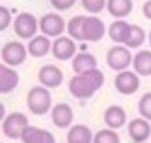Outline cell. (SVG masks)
I'll use <instances>...</instances> for the list:
<instances>
[{"instance_id":"obj_24","label":"cell","mask_w":151,"mask_h":143,"mask_svg":"<svg viewBox=\"0 0 151 143\" xmlns=\"http://www.w3.org/2000/svg\"><path fill=\"white\" fill-rule=\"evenodd\" d=\"M145 40V31L138 25H131L130 35L125 43V46L129 48H137L139 47Z\"/></svg>"},{"instance_id":"obj_12","label":"cell","mask_w":151,"mask_h":143,"mask_svg":"<svg viewBox=\"0 0 151 143\" xmlns=\"http://www.w3.org/2000/svg\"><path fill=\"white\" fill-rule=\"evenodd\" d=\"M127 132H129L130 137L134 142L143 143L151 135V125H150L149 121H146L143 117L134 118V119H132L129 123V125H127Z\"/></svg>"},{"instance_id":"obj_20","label":"cell","mask_w":151,"mask_h":143,"mask_svg":"<svg viewBox=\"0 0 151 143\" xmlns=\"http://www.w3.org/2000/svg\"><path fill=\"white\" fill-rule=\"evenodd\" d=\"M72 70L76 74H80L87 70L97 67V58L88 52L77 53L72 59Z\"/></svg>"},{"instance_id":"obj_2","label":"cell","mask_w":151,"mask_h":143,"mask_svg":"<svg viewBox=\"0 0 151 143\" xmlns=\"http://www.w3.org/2000/svg\"><path fill=\"white\" fill-rule=\"evenodd\" d=\"M27 106L28 110L37 116L45 115L50 111L52 104V97L47 87L45 86H33L27 93Z\"/></svg>"},{"instance_id":"obj_30","label":"cell","mask_w":151,"mask_h":143,"mask_svg":"<svg viewBox=\"0 0 151 143\" xmlns=\"http://www.w3.org/2000/svg\"><path fill=\"white\" fill-rule=\"evenodd\" d=\"M142 11H143V15H144L146 19L151 20V0H147V1L144 2Z\"/></svg>"},{"instance_id":"obj_7","label":"cell","mask_w":151,"mask_h":143,"mask_svg":"<svg viewBox=\"0 0 151 143\" xmlns=\"http://www.w3.org/2000/svg\"><path fill=\"white\" fill-rule=\"evenodd\" d=\"M66 26L67 24H65L64 18L57 13L44 14L39 20V28L47 37H60L66 30Z\"/></svg>"},{"instance_id":"obj_13","label":"cell","mask_w":151,"mask_h":143,"mask_svg":"<svg viewBox=\"0 0 151 143\" xmlns=\"http://www.w3.org/2000/svg\"><path fill=\"white\" fill-rule=\"evenodd\" d=\"M20 138L24 143H55V138L50 131L31 125L25 128Z\"/></svg>"},{"instance_id":"obj_29","label":"cell","mask_w":151,"mask_h":143,"mask_svg":"<svg viewBox=\"0 0 151 143\" xmlns=\"http://www.w3.org/2000/svg\"><path fill=\"white\" fill-rule=\"evenodd\" d=\"M77 0H50L51 5L58 11H67L74 6Z\"/></svg>"},{"instance_id":"obj_18","label":"cell","mask_w":151,"mask_h":143,"mask_svg":"<svg viewBox=\"0 0 151 143\" xmlns=\"http://www.w3.org/2000/svg\"><path fill=\"white\" fill-rule=\"evenodd\" d=\"M104 121L110 129H119L126 122L125 110L119 105H111L104 112Z\"/></svg>"},{"instance_id":"obj_27","label":"cell","mask_w":151,"mask_h":143,"mask_svg":"<svg viewBox=\"0 0 151 143\" xmlns=\"http://www.w3.org/2000/svg\"><path fill=\"white\" fill-rule=\"evenodd\" d=\"M107 0H81V6L85 11L92 14L100 13L106 7Z\"/></svg>"},{"instance_id":"obj_19","label":"cell","mask_w":151,"mask_h":143,"mask_svg":"<svg viewBox=\"0 0 151 143\" xmlns=\"http://www.w3.org/2000/svg\"><path fill=\"white\" fill-rule=\"evenodd\" d=\"M132 66L134 72L142 77L151 76V51L142 50L133 56Z\"/></svg>"},{"instance_id":"obj_8","label":"cell","mask_w":151,"mask_h":143,"mask_svg":"<svg viewBox=\"0 0 151 143\" xmlns=\"http://www.w3.org/2000/svg\"><path fill=\"white\" fill-rule=\"evenodd\" d=\"M81 31H83L84 40L97 43L104 38L106 28H105L104 21L100 18L94 15H87V17H84Z\"/></svg>"},{"instance_id":"obj_22","label":"cell","mask_w":151,"mask_h":143,"mask_svg":"<svg viewBox=\"0 0 151 143\" xmlns=\"http://www.w3.org/2000/svg\"><path fill=\"white\" fill-rule=\"evenodd\" d=\"M106 8L112 17L123 19L132 12L133 2L132 0H107Z\"/></svg>"},{"instance_id":"obj_23","label":"cell","mask_w":151,"mask_h":143,"mask_svg":"<svg viewBox=\"0 0 151 143\" xmlns=\"http://www.w3.org/2000/svg\"><path fill=\"white\" fill-rule=\"evenodd\" d=\"M85 15H76L73 18H71L67 22L66 30L68 35L73 39V40H78V41H84V37H83V20H84Z\"/></svg>"},{"instance_id":"obj_31","label":"cell","mask_w":151,"mask_h":143,"mask_svg":"<svg viewBox=\"0 0 151 143\" xmlns=\"http://www.w3.org/2000/svg\"><path fill=\"white\" fill-rule=\"evenodd\" d=\"M150 44H151V32H150Z\"/></svg>"},{"instance_id":"obj_10","label":"cell","mask_w":151,"mask_h":143,"mask_svg":"<svg viewBox=\"0 0 151 143\" xmlns=\"http://www.w3.org/2000/svg\"><path fill=\"white\" fill-rule=\"evenodd\" d=\"M76 51L77 46L71 37L60 35L55 38V40L52 43V54L58 60L73 59V57L77 54Z\"/></svg>"},{"instance_id":"obj_9","label":"cell","mask_w":151,"mask_h":143,"mask_svg":"<svg viewBox=\"0 0 151 143\" xmlns=\"http://www.w3.org/2000/svg\"><path fill=\"white\" fill-rule=\"evenodd\" d=\"M139 85H140L139 76L133 71H129V70L120 71L119 73H117L114 78V86L117 91L125 96L133 95L134 92H137Z\"/></svg>"},{"instance_id":"obj_25","label":"cell","mask_w":151,"mask_h":143,"mask_svg":"<svg viewBox=\"0 0 151 143\" xmlns=\"http://www.w3.org/2000/svg\"><path fill=\"white\" fill-rule=\"evenodd\" d=\"M93 143H120V139L113 129H101L94 135Z\"/></svg>"},{"instance_id":"obj_1","label":"cell","mask_w":151,"mask_h":143,"mask_svg":"<svg viewBox=\"0 0 151 143\" xmlns=\"http://www.w3.org/2000/svg\"><path fill=\"white\" fill-rule=\"evenodd\" d=\"M104 73L96 67L73 76L68 83V90L73 97L78 99H87L104 85Z\"/></svg>"},{"instance_id":"obj_15","label":"cell","mask_w":151,"mask_h":143,"mask_svg":"<svg viewBox=\"0 0 151 143\" xmlns=\"http://www.w3.org/2000/svg\"><path fill=\"white\" fill-rule=\"evenodd\" d=\"M73 121V110L66 103H58L52 109V122L57 128L64 129L71 125Z\"/></svg>"},{"instance_id":"obj_21","label":"cell","mask_w":151,"mask_h":143,"mask_svg":"<svg viewBox=\"0 0 151 143\" xmlns=\"http://www.w3.org/2000/svg\"><path fill=\"white\" fill-rule=\"evenodd\" d=\"M67 143H93L91 129L83 124L73 125L67 132Z\"/></svg>"},{"instance_id":"obj_4","label":"cell","mask_w":151,"mask_h":143,"mask_svg":"<svg viewBox=\"0 0 151 143\" xmlns=\"http://www.w3.org/2000/svg\"><path fill=\"white\" fill-rule=\"evenodd\" d=\"M38 26L39 24H38L37 18L28 12L19 13L15 17L14 22H13L14 33L21 39L34 38L38 31Z\"/></svg>"},{"instance_id":"obj_28","label":"cell","mask_w":151,"mask_h":143,"mask_svg":"<svg viewBox=\"0 0 151 143\" xmlns=\"http://www.w3.org/2000/svg\"><path fill=\"white\" fill-rule=\"evenodd\" d=\"M11 20H12V15L9 9L5 6H1L0 7V31H5L9 26Z\"/></svg>"},{"instance_id":"obj_11","label":"cell","mask_w":151,"mask_h":143,"mask_svg":"<svg viewBox=\"0 0 151 143\" xmlns=\"http://www.w3.org/2000/svg\"><path fill=\"white\" fill-rule=\"evenodd\" d=\"M38 80L42 86L47 89L58 87L64 80V73L55 65H44L38 72Z\"/></svg>"},{"instance_id":"obj_17","label":"cell","mask_w":151,"mask_h":143,"mask_svg":"<svg viewBox=\"0 0 151 143\" xmlns=\"http://www.w3.org/2000/svg\"><path fill=\"white\" fill-rule=\"evenodd\" d=\"M131 31V25L126 22L125 20L117 19L113 21L109 27V37L110 39L116 44H123L125 45Z\"/></svg>"},{"instance_id":"obj_5","label":"cell","mask_w":151,"mask_h":143,"mask_svg":"<svg viewBox=\"0 0 151 143\" xmlns=\"http://www.w3.org/2000/svg\"><path fill=\"white\" fill-rule=\"evenodd\" d=\"M27 47L19 41H9L6 43L1 48V59L2 61L13 67L21 65L27 57Z\"/></svg>"},{"instance_id":"obj_26","label":"cell","mask_w":151,"mask_h":143,"mask_svg":"<svg viewBox=\"0 0 151 143\" xmlns=\"http://www.w3.org/2000/svg\"><path fill=\"white\" fill-rule=\"evenodd\" d=\"M138 111L143 118L151 121V92L144 93L138 102Z\"/></svg>"},{"instance_id":"obj_16","label":"cell","mask_w":151,"mask_h":143,"mask_svg":"<svg viewBox=\"0 0 151 143\" xmlns=\"http://www.w3.org/2000/svg\"><path fill=\"white\" fill-rule=\"evenodd\" d=\"M27 51L31 57L41 58L45 57L50 51H52V43L47 35H35L29 40Z\"/></svg>"},{"instance_id":"obj_14","label":"cell","mask_w":151,"mask_h":143,"mask_svg":"<svg viewBox=\"0 0 151 143\" xmlns=\"http://www.w3.org/2000/svg\"><path fill=\"white\" fill-rule=\"evenodd\" d=\"M20 77L18 72L6 64L0 65V92L8 93L12 92L19 84Z\"/></svg>"},{"instance_id":"obj_6","label":"cell","mask_w":151,"mask_h":143,"mask_svg":"<svg viewBox=\"0 0 151 143\" xmlns=\"http://www.w3.org/2000/svg\"><path fill=\"white\" fill-rule=\"evenodd\" d=\"M26 126H28V119L21 112H12L2 121V132L11 139L20 138Z\"/></svg>"},{"instance_id":"obj_3","label":"cell","mask_w":151,"mask_h":143,"mask_svg":"<svg viewBox=\"0 0 151 143\" xmlns=\"http://www.w3.org/2000/svg\"><path fill=\"white\" fill-rule=\"evenodd\" d=\"M132 54L129 47L123 45L112 46L106 53V63L110 69L114 71H124L132 64Z\"/></svg>"}]
</instances>
